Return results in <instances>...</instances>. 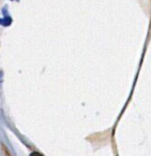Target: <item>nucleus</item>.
<instances>
[{
	"label": "nucleus",
	"mask_w": 151,
	"mask_h": 156,
	"mask_svg": "<svg viewBox=\"0 0 151 156\" xmlns=\"http://www.w3.org/2000/svg\"><path fill=\"white\" fill-rule=\"evenodd\" d=\"M11 18L9 16H5L4 18L0 19V24L3 25V26H9L11 23Z\"/></svg>",
	"instance_id": "obj_1"
}]
</instances>
